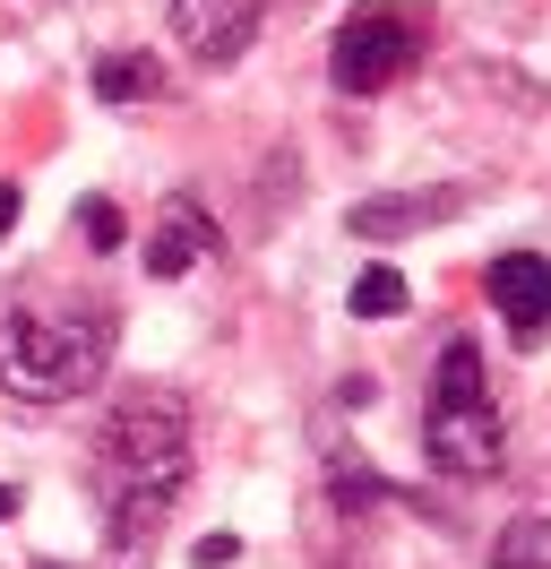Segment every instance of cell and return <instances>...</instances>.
<instances>
[{
	"label": "cell",
	"mask_w": 551,
	"mask_h": 569,
	"mask_svg": "<svg viewBox=\"0 0 551 569\" xmlns=\"http://www.w3.org/2000/svg\"><path fill=\"white\" fill-rule=\"evenodd\" d=\"M422 449L457 483H482V475H500V458H509V431H500V406H491L474 337H448L440 380H431V415H422Z\"/></svg>",
	"instance_id": "1"
},
{
	"label": "cell",
	"mask_w": 551,
	"mask_h": 569,
	"mask_svg": "<svg viewBox=\"0 0 551 569\" xmlns=\"http://www.w3.org/2000/svg\"><path fill=\"white\" fill-rule=\"evenodd\" d=\"M103 475L121 492H181L190 475V406L172 389H121V406L103 415Z\"/></svg>",
	"instance_id": "2"
},
{
	"label": "cell",
	"mask_w": 551,
	"mask_h": 569,
	"mask_svg": "<svg viewBox=\"0 0 551 569\" xmlns=\"http://www.w3.org/2000/svg\"><path fill=\"white\" fill-rule=\"evenodd\" d=\"M103 371V328L52 320V311H18L0 320V389L27 406H61Z\"/></svg>",
	"instance_id": "3"
},
{
	"label": "cell",
	"mask_w": 551,
	"mask_h": 569,
	"mask_svg": "<svg viewBox=\"0 0 551 569\" xmlns=\"http://www.w3.org/2000/svg\"><path fill=\"white\" fill-rule=\"evenodd\" d=\"M422 43H431V18H422V9L362 0L337 27V43H328V78H337V96H379V87H397V78L422 61Z\"/></svg>",
	"instance_id": "4"
},
{
	"label": "cell",
	"mask_w": 551,
	"mask_h": 569,
	"mask_svg": "<svg viewBox=\"0 0 551 569\" xmlns=\"http://www.w3.org/2000/svg\"><path fill=\"white\" fill-rule=\"evenodd\" d=\"M172 36H181L190 61L224 70V61H241L250 36H259V0H172Z\"/></svg>",
	"instance_id": "5"
},
{
	"label": "cell",
	"mask_w": 551,
	"mask_h": 569,
	"mask_svg": "<svg viewBox=\"0 0 551 569\" xmlns=\"http://www.w3.org/2000/svg\"><path fill=\"white\" fill-rule=\"evenodd\" d=\"M491 302H500V320H509L517 346H543V337H551V259H543V250L491 259Z\"/></svg>",
	"instance_id": "6"
},
{
	"label": "cell",
	"mask_w": 551,
	"mask_h": 569,
	"mask_svg": "<svg viewBox=\"0 0 551 569\" xmlns=\"http://www.w3.org/2000/svg\"><path fill=\"white\" fill-rule=\"evenodd\" d=\"M207 250H216V224H207L199 199H164L156 233H147V277H190Z\"/></svg>",
	"instance_id": "7"
},
{
	"label": "cell",
	"mask_w": 551,
	"mask_h": 569,
	"mask_svg": "<svg viewBox=\"0 0 551 569\" xmlns=\"http://www.w3.org/2000/svg\"><path fill=\"white\" fill-rule=\"evenodd\" d=\"M465 208V190H405V199H362V208L344 216V233H362V242H397V233H422V224H440V216Z\"/></svg>",
	"instance_id": "8"
},
{
	"label": "cell",
	"mask_w": 551,
	"mask_h": 569,
	"mask_svg": "<svg viewBox=\"0 0 551 569\" xmlns=\"http://www.w3.org/2000/svg\"><path fill=\"white\" fill-rule=\"evenodd\" d=\"M112 561H138V552H156V535H164V492H112Z\"/></svg>",
	"instance_id": "9"
},
{
	"label": "cell",
	"mask_w": 551,
	"mask_h": 569,
	"mask_svg": "<svg viewBox=\"0 0 551 569\" xmlns=\"http://www.w3.org/2000/svg\"><path fill=\"white\" fill-rule=\"evenodd\" d=\"M96 96L103 104H147V96H164V61H156V52H103Z\"/></svg>",
	"instance_id": "10"
},
{
	"label": "cell",
	"mask_w": 551,
	"mask_h": 569,
	"mask_svg": "<svg viewBox=\"0 0 551 569\" xmlns=\"http://www.w3.org/2000/svg\"><path fill=\"white\" fill-rule=\"evenodd\" d=\"M491 569H551V518H517V527H500Z\"/></svg>",
	"instance_id": "11"
},
{
	"label": "cell",
	"mask_w": 551,
	"mask_h": 569,
	"mask_svg": "<svg viewBox=\"0 0 551 569\" xmlns=\"http://www.w3.org/2000/svg\"><path fill=\"white\" fill-rule=\"evenodd\" d=\"M405 311V277L397 268H362L353 277V320H397Z\"/></svg>",
	"instance_id": "12"
},
{
	"label": "cell",
	"mask_w": 551,
	"mask_h": 569,
	"mask_svg": "<svg viewBox=\"0 0 551 569\" xmlns=\"http://www.w3.org/2000/svg\"><path fill=\"white\" fill-rule=\"evenodd\" d=\"M78 233H87V250H121L130 242V216L112 199H78Z\"/></svg>",
	"instance_id": "13"
},
{
	"label": "cell",
	"mask_w": 551,
	"mask_h": 569,
	"mask_svg": "<svg viewBox=\"0 0 551 569\" xmlns=\"http://www.w3.org/2000/svg\"><path fill=\"white\" fill-rule=\"evenodd\" d=\"M190 561H199V569H224V561H241V543H233V535H199V543H190Z\"/></svg>",
	"instance_id": "14"
},
{
	"label": "cell",
	"mask_w": 551,
	"mask_h": 569,
	"mask_svg": "<svg viewBox=\"0 0 551 569\" xmlns=\"http://www.w3.org/2000/svg\"><path fill=\"white\" fill-rule=\"evenodd\" d=\"M18 208H27V199H18V181H0V242H9V224H18Z\"/></svg>",
	"instance_id": "15"
},
{
	"label": "cell",
	"mask_w": 551,
	"mask_h": 569,
	"mask_svg": "<svg viewBox=\"0 0 551 569\" xmlns=\"http://www.w3.org/2000/svg\"><path fill=\"white\" fill-rule=\"evenodd\" d=\"M18 509H27V492H18V483H0V527H9Z\"/></svg>",
	"instance_id": "16"
},
{
	"label": "cell",
	"mask_w": 551,
	"mask_h": 569,
	"mask_svg": "<svg viewBox=\"0 0 551 569\" xmlns=\"http://www.w3.org/2000/svg\"><path fill=\"white\" fill-rule=\"evenodd\" d=\"M43 569H61V561H43Z\"/></svg>",
	"instance_id": "17"
}]
</instances>
